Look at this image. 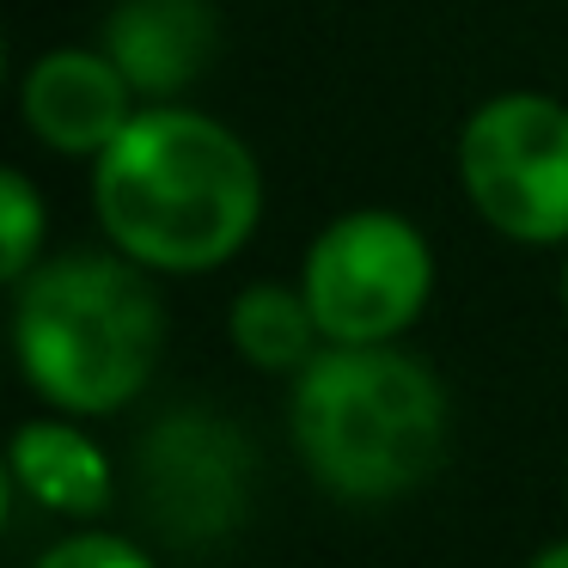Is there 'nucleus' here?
<instances>
[{"mask_svg":"<svg viewBox=\"0 0 568 568\" xmlns=\"http://www.w3.org/2000/svg\"><path fill=\"white\" fill-rule=\"evenodd\" d=\"M531 568H568V544H550V550H544Z\"/></svg>","mask_w":568,"mask_h":568,"instance_id":"obj_12","label":"nucleus"},{"mask_svg":"<svg viewBox=\"0 0 568 568\" xmlns=\"http://www.w3.org/2000/svg\"><path fill=\"white\" fill-rule=\"evenodd\" d=\"M0 233H7V282H26L31 263H38V239H43V202L26 184V172L0 178Z\"/></svg>","mask_w":568,"mask_h":568,"instance_id":"obj_10","label":"nucleus"},{"mask_svg":"<svg viewBox=\"0 0 568 568\" xmlns=\"http://www.w3.org/2000/svg\"><path fill=\"white\" fill-rule=\"evenodd\" d=\"M104 55L148 99L184 92L214 62V13L209 0H123L104 26Z\"/></svg>","mask_w":568,"mask_h":568,"instance_id":"obj_7","label":"nucleus"},{"mask_svg":"<svg viewBox=\"0 0 568 568\" xmlns=\"http://www.w3.org/2000/svg\"><path fill=\"white\" fill-rule=\"evenodd\" d=\"M562 294H568V270H562Z\"/></svg>","mask_w":568,"mask_h":568,"instance_id":"obj_13","label":"nucleus"},{"mask_svg":"<svg viewBox=\"0 0 568 568\" xmlns=\"http://www.w3.org/2000/svg\"><path fill=\"white\" fill-rule=\"evenodd\" d=\"M160 300L135 257H55L19 282V361L50 404L74 416L123 409L160 355Z\"/></svg>","mask_w":568,"mask_h":568,"instance_id":"obj_3","label":"nucleus"},{"mask_svg":"<svg viewBox=\"0 0 568 568\" xmlns=\"http://www.w3.org/2000/svg\"><path fill=\"white\" fill-rule=\"evenodd\" d=\"M38 568H153V562L135 550V544H123V538H99V531H87V538L55 544V550L43 556Z\"/></svg>","mask_w":568,"mask_h":568,"instance_id":"obj_11","label":"nucleus"},{"mask_svg":"<svg viewBox=\"0 0 568 568\" xmlns=\"http://www.w3.org/2000/svg\"><path fill=\"white\" fill-rule=\"evenodd\" d=\"M300 287L318 312L324 343H392L428 306V239L392 209H355L318 233Z\"/></svg>","mask_w":568,"mask_h":568,"instance_id":"obj_5","label":"nucleus"},{"mask_svg":"<svg viewBox=\"0 0 568 568\" xmlns=\"http://www.w3.org/2000/svg\"><path fill=\"white\" fill-rule=\"evenodd\" d=\"M26 123L55 153H104L135 123V87L104 50H50L26 74Z\"/></svg>","mask_w":568,"mask_h":568,"instance_id":"obj_6","label":"nucleus"},{"mask_svg":"<svg viewBox=\"0 0 568 568\" xmlns=\"http://www.w3.org/2000/svg\"><path fill=\"white\" fill-rule=\"evenodd\" d=\"M233 348L245 361L270 373H287V367H306L312 361V343H318V312H312L306 287H275V282H257L233 300Z\"/></svg>","mask_w":568,"mask_h":568,"instance_id":"obj_9","label":"nucleus"},{"mask_svg":"<svg viewBox=\"0 0 568 568\" xmlns=\"http://www.w3.org/2000/svg\"><path fill=\"white\" fill-rule=\"evenodd\" d=\"M465 196L495 233L519 245L568 239V104L501 92L458 135Z\"/></svg>","mask_w":568,"mask_h":568,"instance_id":"obj_4","label":"nucleus"},{"mask_svg":"<svg viewBox=\"0 0 568 568\" xmlns=\"http://www.w3.org/2000/svg\"><path fill=\"white\" fill-rule=\"evenodd\" d=\"M92 202L123 257L190 275L221 270L251 239L263 214V178L226 123L184 104H153L99 153Z\"/></svg>","mask_w":568,"mask_h":568,"instance_id":"obj_1","label":"nucleus"},{"mask_svg":"<svg viewBox=\"0 0 568 568\" xmlns=\"http://www.w3.org/2000/svg\"><path fill=\"white\" fill-rule=\"evenodd\" d=\"M294 440L312 477L348 501H392L446 453V392L385 343H331L300 367Z\"/></svg>","mask_w":568,"mask_h":568,"instance_id":"obj_2","label":"nucleus"},{"mask_svg":"<svg viewBox=\"0 0 568 568\" xmlns=\"http://www.w3.org/2000/svg\"><path fill=\"white\" fill-rule=\"evenodd\" d=\"M13 477L50 514H99L111 501V465L68 422H26L13 440Z\"/></svg>","mask_w":568,"mask_h":568,"instance_id":"obj_8","label":"nucleus"}]
</instances>
